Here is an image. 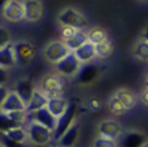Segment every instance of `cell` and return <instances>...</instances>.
Wrapping results in <instances>:
<instances>
[{"mask_svg": "<svg viewBox=\"0 0 148 147\" xmlns=\"http://www.w3.org/2000/svg\"><path fill=\"white\" fill-rule=\"evenodd\" d=\"M56 20L61 27H73L82 31V28L87 26V20L84 17V15L80 10L72 6L62 9L58 15Z\"/></svg>", "mask_w": 148, "mask_h": 147, "instance_id": "1", "label": "cell"}, {"mask_svg": "<svg viewBox=\"0 0 148 147\" xmlns=\"http://www.w3.org/2000/svg\"><path fill=\"white\" fill-rule=\"evenodd\" d=\"M37 90L40 91L48 99L62 97L61 93L64 90V80H62L61 75L49 74L42 78V81L39 82V87Z\"/></svg>", "mask_w": 148, "mask_h": 147, "instance_id": "2", "label": "cell"}, {"mask_svg": "<svg viewBox=\"0 0 148 147\" xmlns=\"http://www.w3.org/2000/svg\"><path fill=\"white\" fill-rule=\"evenodd\" d=\"M26 130H27L29 142H32L36 146L45 147L53 142V131L44 128L43 125L29 122Z\"/></svg>", "mask_w": 148, "mask_h": 147, "instance_id": "3", "label": "cell"}, {"mask_svg": "<svg viewBox=\"0 0 148 147\" xmlns=\"http://www.w3.org/2000/svg\"><path fill=\"white\" fill-rule=\"evenodd\" d=\"M16 64L18 65H28L31 64L37 55V47L33 42L28 39H21L14 43Z\"/></svg>", "mask_w": 148, "mask_h": 147, "instance_id": "4", "label": "cell"}, {"mask_svg": "<svg viewBox=\"0 0 148 147\" xmlns=\"http://www.w3.org/2000/svg\"><path fill=\"white\" fill-rule=\"evenodd\" d=\"M71 52L69 50L66 44L61 39L50 42V43L47 44L43 49L44 59L48 63H50V64H58V63H60Z\"/></svg>", "mask_w": 148, "mask_h": 147, "instance_id": "5", "label": "cell"}, {"mask_svg": "<svg viewBox=\"0 0 148 147\" xmlns=\"http://www.w3.org/2000/svg\"><path fill=\"white\" fill-rule=\"evenodd\" d=\"M75 117H76V106H75V103H70L67 109L65 110V113L58 119L56 129L53 133V142H56L64 135L65 131L73 124V122L76 120Z\"/></svg>", "mask_w": 148, "mask_h": 147, "instance_id": "6", "label": "cell"}, {"mask_svg": "<svg viewBox=\"0 0 148 147\" xmlns=\"http://www.w3.org/2000/svg\"><path fill=\"white\" fill-rule=\"evenodd\" d=\"M97 133H98V137L118 141V139L120 137L124 131H123V126H121L120 123H118L116 120H113V119H107L99 123Z\"/></svg>", "mask_w": 148, "mask_h": 147, "instance_id": "7", "label": "cell"}, {"mask_svg": "<svg viewBox=\"0 0 148 147\" xmlns=\"http://www.w3.org/2000/svg\"><path fill=\"white\" fill-rule=\"evenodd\" d=\"M1 16L11 23H17L25 20V8L23 1L17 0H6Z\"/></svg>", "mask_w": 148, "mask_h": 147, "instance_id": "8", "label": "cell"}, {"mask_svg": "<svg viewBox=\"0 0 148 147\" xmlns=\"http://www.w3.org/2000/svg\"><path fill=\"white\" fill-rule=\"evenodd\" d=\"M148 142L147 136L140 131H124L118 139V147H143Z\"/></svg>", "mask_w": 148, "mask_h": 147, "instance_id": "9", "label": "cell"}, {"mask_svg": "<svg viewBox=\"0 0 148 147\" xmlns=\"http://www.w3.org/2000/svg\"><path fill=\"white\" fill-rule=\"evenodd\" d=\"M27 118H29L32 123H37L39 125H43L44 128L49 129L50 131H53V133H54V130L56 129L58 119L49 112L47 107L37 110V112L27 114Z\"/></svg>", "mask_w": 148, "mask_h": 147, "instance_id": "10", "label": "cell"}, {"mask_svg": "<svg viewBox=\"0 0 148 147\" xmlns=\"http://www.w3.org/2000/svg\"><path fill=\"white\" fill-rule=\"evenodd\" d=\"M82 64L78 59L75 56L73 53H70L65 59H62L60 63L56 64V70L59 72V75L62 76H75L80 71Z\"/></svg>", "mask_w": 148, "mask_h": 147, "instance_id": "11", "label": "cell"}, {"mask_svg": "<svg viewBox=\"0 0 148 147\" xmlns=\"http://www.w3.org/2000/svg\"><path fill=\"white\" fill-rule=\"evenodd\" d=\"M100 75V67L94 64V63H87V64H82L80 71L76 75L77 82L80 85H89L97 80Z\"/></svg>", "mask_w": 148, "mask_h": 147, "instance_id": "12", "label": "cell"}, {"mask_svg": "<svg viewBox=\"0 0 148 147\" xmlns=\"http://www.w3.org/2000/svg\"><path fill=\"white\" fill-rule=\"evenodd\" d=\"M36 90L37 88H34L33 82L31 81L29 78H20L18 81L15 82L12 91L22 99V102L26 104V107H27L33 97Z\"/></svg>", "mask_w": 148, "mask_h": 147, "instance_id": "13", "label": "cell"}, {"mask_svg": "<svg viewBox=\"0 0 148 147\" xmlns=\"http://www.w3.org/2000/svg\"><path fill=\"white\" fill-rule=\"evenodd\" d=\"M25 8V20L27 22H38L44 16L43 3L38 0H27L23 1Z\"/></svg>", "mask_w": 148, "mask_h": 147, "instance_id": "14", "label": "cell"}, {"mask_svg": "<svg viewBox=\"0 0 148 147\" xmlns=\"http://www.w3.org/2000/svg\"><path fill=\"white\" fill-rule=\"evenodd\" d=\"M78 134H80V125H78V123L75 120L73 124L64 133V135H62L56 142H53L49 146H53V147H73L75 144L77 142Z\"/></svg>", "mask_w": 148, "mask_h": 147, "instance_id": "15", "label": "cell"}, {"mask_svg": "<svg viewBox=\"0 0 148 147\" xmlns=\"http://www.w3.org/2000/svg\"><path fill=\"white\" fill-rule=\"evenodd\" d=\"M26 104L22 102L16 93L14 91H10L6 99L4 101V103L0 107V113L4 114H9V113H14V112H26Z\"/></svg>", "mask_w": 148, "mask_h": 147, "instance_id": "16", "label": "cell"}, {"mask_svg": "<svg viewBox=\"0 0 148 147\" xmlns=\"http://www.w3.org/2000/svg\"><path fill=\"white\" fill-rule=\"evenodd\" d=\"M75 56L78 59V61L81 64H87L91 63L94 58H96V45H93L92 43H84L82 47H80L77 50L73 52Z\"/></svg>", "mask_w": 148, "mask_h": 147, "instance_id": "17", "label": "cell"}, {"mask_svg": "<svg viewBox=\"0 0 148 147\" xmlns=\"http://www.w3.org/2000/svg\"><path fill=\"white\" fill-rule=\"evenodd\" d=\"M15 65H16V56H15L14 43H12L3 49H0V67L9 70Z\"/></svg>", "mask_w": 148, "mask_h": 147, "instance_id": "18", "label": "cell"}, {"mask_svg": "<svg viewBox=\"0 0 148 147\" xmlns=\"http://www.w3.org/2000/svg\"><path fill=\"white\" fill-rule=\"evenodd\" d=\"M69 104H70V102H69L67 99H65L64 97H58V98L49 99L47 108H48V110L54 115L56 119H59L61 115L65 113V110L67 109Z\"/></svg>", "mask_w": 148, "mask_h": 147, "instance_id": "19", "label": "cell"}, {"mask_svg": "<svg viewBox=\"0 0 148 147\" xmlns=\"http://www.w3.org/2000/svg\"><path fill=\"white\" fill-rule=\"evenodd\" d=\"M48 101H49V99L47 98L40 91L36 90V92L33 94L32 99H31L29 104L27 106V108H26V113L29 114V113L37 112V110H39L42 108H45L47 106H48Z\"/></svg>", "mask_w": 148, "mask_h": 147, "instance_id": "20", "label": "cell"}, {"mask_svg": "<svg viewBox=\"0 0 148 147\" xmlns=\"http://www.w3.org/2000/svg\"><path fill=\"white\" fill-rule=\"evenodd\" d=\"M88 42V36L86 32H83V31H78V32L72 36L70 39L64 42V43L66 44V47L69 48V50L71 52V53H73L75 50H77L80 47H82L84 43H87Z\"/></svg>", "mask_w": 148, "mask_h": 147, "instance_id": "21", "label": "cell"}, {"mask_svg": "<svg viewBox=\"0 0 148 147\" xmlns=\"http://www.w3.org/2000/svg\"><path fill=\"white\" fill-rule=\"evenodd\" d=\"M113 52H114V43L109 37L105 41H103L102 43L96 45V56L99 58V59H108L109 56H112Z\"/></svg>", "mask_w": 148, "mask_h": 147, "instance_id": "22", "label": "cell"}, {"mask_svg": "<svg viewBox=\"0 0 148 147\" xmlns=\"http://www.w3.org/2000/svg\"><path fill=\"white\" fill-rule=\"evenodd\" d=\"M114 96L119 99V101L121 102V104L125 107L126 110H129V109H132L135 107V104H136V98L135 96L132 94L130 91L127 90H119L118 92H116Z\"/></svg>", "mask_w": 148, "mask_h": 147, "instance_id": "23", "label": "cell"}, {"mask_svg": "<svg viewBox=\"0 0 148 147\" xmlns=\"http://www.w3.org/2000/svg\"><path fill=\"white\" fill-rule=\"evenodd\" d=\"M88 42L89 43H92L93 45H98L99 43H102L103 41H105L108 38V34L107 32L103 30V28H100V27H93L88 31Z\"/></svg>", "mask_w": 148, "mask_h": 147, "instance_id": "24", "label": "cell"}, {"mask_svg": "<svg viewBox=\"0 0 148 147\" xmlns=\"http://www.w3.org/2000/svg\"><path fill=\"white\" fill-rule=\"evenodd\" d=\"M6 137H9L10 140L16 141V142H21L25 144L26 141L28 140V135H27V130L25 129V126H20V128H15L12 130L8 131L6 134H4Z\"/></svg>", "mask_w": 148, "mask_h": 147, "instance_id": "25", "label": "cell"}, {"mask_svg": "<svg viewBox=\"0 0 148 147\" xmlns=\"http://www.w3.org/2000/svg\"><path fill=\"white\" fill-rule=\"evenodd\" d=\"M20 126H23V125L14 122L12 119H10L8 117V114L0 113V134H6L8 131L12 130L15 128H20Z\"/></svg>", "mask_w": 148, "mask_h": 147, "instance_id": "26", "label": "cell"}, {"mask_svg": "<svg viewBox=\"0 0 148 147\" xmlns=\"http://www.w3.org/2000/svg\"><path fill=\"white\" fill-rule=\"evenodd\" d=\"M134 55L136 59L141 61H148V43L145 41H140L134 47Z\"/></svg>", "mask_w": 148, "mask_h": 147, "instance_id": "27", "label": "cell"}, {"mask_svg": "<svg viewBox=\"0 0 148 147\" xmlns=\"http://www.w3.org/2000/svg\"><path fill=\"white\" fill-rule=\"evenodd\" d=\"M108 109L113 115H121V114H124L125 112H127V110L125 109V107L121 104V102L115 96H113L112 99L109 101Z\"/></svg>", "mask_w": 148, "mask_h": 147, "instance_id": "28", "label": "cell"}, {"mask_svg": "<svg viewBox=\"0 0 148 147\" xmlns=\"http://www.w3.org/2000/svg\"><path fill=\"white\" fill-rule=\"evenodd\" d=\"M11 39H12V36L10 33V31L5 27V26H1L0 25V49L5 48L11 43Z\"/></svg>", "mask_w": 148, "mask_h": 147, "instance_id": "29", "label": "cell"}, {"mask_svg": "<svg viewBox=\"0 0 148 147\" xmlns=\"http://www.w3.org/2000/svg\"><path fill=\"white\" fill-rule=\"evenodd\" d=\"M93 147H118V141L97 137L93 141Z\"/></svg>", "mask_w": 148, "mask_h": 147, "instance_id": "30", "label": "cell"}, {"mask_svg": "<svg viewBox=\"0 0 148 147\" xmlns=\"http://www.w3.org/2000/svg\"><path fill=\"white\" fill-rule=\"evenodd\" d=\"M78 31H81V30H77V28H73V27H61L60 38L62 42H66V41L70 39L72 36H75Z\"/></svg>", "mask_w": 148, "mask_h": 147, "instance_id": "31", "label": "cell"}, {"mask_svg": "<svg viewBox=\"0 0 148 147\" xmlns=\"http://www.w3.org/2000/svg\"><path fill=\"white\" fill-rule=\"evenodd\" d=\"M0 142H1L5 147H27L25 144L21 142H16V141L10 140L9 137H6L4 134H0Z\"/></svg>", "mask_w": 148, "mask_h": 147, "instance_id": "32", "label": "cell"}, {"mask_svg": "<svg viewBox=\"0 0 148 147\" xmlns=\"http://www.w3.org/2000/svg\"><path fill=\"white\" fill-rule=\"evenodd\" d=\"M88 107L91 110H93V112H98V110L102 109V103H100V101L98 98L93 97L88 101Z\"/></svg>", "mask_w": 148, "mask_h": 147, "instance_id": "33", "label": "cell"}, {"mask_svg": "<svg viewBox=\"0 0 148 147\" xmlns=\"http://www.w3.org/2000/svg\"><path fill=\"white\" fill-rule=\"evenodd\" d=\"M10 78V75H9V71L0 67V86H5L8 83Z\"/></svg>", "mask_w": 148, "mask_h": 147, "instance_id": "34", "label": "cell"}, {"mask_svg": "<svg viewBox=\"0 0 148 147\" xmlns=\"http://www.w3.org/2000/svg\"><path fill=\"white\" fill-rule=\"evenodd\" d=\"M9 92H10V91H9L5 86H0V107H1V104L4 103L5 99H6Z\"/></svg>", "mask_w": 148, "mask_h": 147, "instance_id": "35", "label": "cell"}, {"mask_svg": "<svg viewBox=\"0 0 148 147\" xmlns=\"http://www.w3.org/2000/svg\"><path fill=\"white\" fill-rule=\"evenodd\" d=\"M141 101L143 102L145 104H147V106H148V88H146V90L143 91V93H142V96H141Z\"/></svg>", "mask_w": 148, "mask_h": 147, "instance_id": "36", "label": "cell"}, {"mask_svg": "<svg viewBox=\"0 0 148 147\" xmlns=\"http://www.w3.org/2000/svg\"><path fill=\"white\" fill-rule=\"evenodd\" d=\"M142 41H145V42L148 43V27H146L145 31H143V33H142Z\"/></svg>", "mask_w": 148, "mask_h": 147, "instance_id": "37", "label": "cell"}, {"mask_svg": "<svg viewBox=\"0 0 148 147\" xmlns=\"http://www.w3.org/2000/svg\"><path fill=\"white\" fill-rule=\"evenodd\" d=\"M6 1H4V0H0V14H3V10H4V6Z\"/></svg>", "mask_w": 148, "mask_h": 147, "instance_id": "38", "label": "cell"}, {"mask_svg": "<svg viewBox=\"0 0 148 147\" xmlns=\"http://www.w3.org/2000/svg\"><path fill=\"white\" fill-rule=\"evenodd\" d=\"M0 147H5V146H4V145H3L1 142H0Z\"/></svg>", "mask_w": 148, "mask_h": 147, "instance_id": "39", "label": "cell"}, {"mask_svg": "<svg viewBox=\"0 0 148 147\" xmlns=\"http://www.w3.org/2000/svg\"><path fill=\"white\" fill-rule=\"evenodd\" d=\"M143 147H148V142H147V144H146V145H145Z\"/></svg>", "mask_w": 148, "mask_h": 147, "instance_id": "40", "label": "cell"}, {"mask_svg": "<svg viewBox=\"0 0 148 147\" xmlns=\"http://www.w3.org/2000/svg\"><path fill=\"white\" fill-rule=\"evenodd\" d=\"M45 147H53V146H45Z\"/></svg>", "mask_w": 148, "mask_h": 147, "instance_id": "41", "label": "cell"}]
</instances>
